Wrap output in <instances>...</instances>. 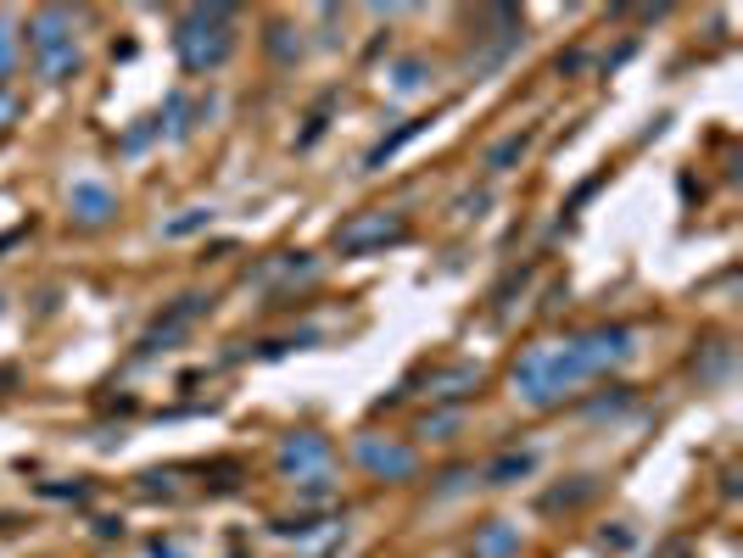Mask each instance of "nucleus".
<instances>
[{"label": "nucleus", "instance_id": "nucleus-1", "mask_svg": "<svg viewBox=\"0 0 743 558\" xmlns=\"http://www.w3.org/2000/svg\"><path fill=\"white\" fill-rule=\"evenodd\" d=\"M515 397L520 402H531V408H559L581 380H587V369H581V358H576V346L570 341H542V346H526L520 358H515Z\"/></svg>", "mask_w": 743, "mask_h": 558}, {"label": "nucleus", "instance_id": "nucleus-2", "mask_svg": "<svg viewBox=\"0 0 743 558\" xmlns=\"http://www.w3.org/2000/svg\"><path fill=\"white\" fill-rule=\"evenodd\" d=\"M174 51L185 74H213L235 51V7H196L174 29Z\"/></svg>", "mask_w": 743, "mask_h": 558}, {"label": "nucleus", "instance_id": "nucleus-3", "mask_svg": "<svg viewBox=\"0 0 743 558\" xmlns=\"http://www.w3.org/2000/svg\"><path fill=\"white\" fill-rule=\"evenodd\" d=\"M409 241V218L392 213V207H369V213H352L335 224L330 246L341 257H369V252H387V246H403Z\"/></svg>", "mask_w": 743, "mask_h": 558}, {"label": "nucleus", "instance_id": "nucleus-4", "mask_svg": "<svg viewBox=\"0 0 743 558\" xmlns=\"http://www.w3.org/2000/svg\"><path fill=\"white\" fill-rule=\"evenodd\" d=\"M570 346H576L587 380H593V374H609V369H626V363L637 358V335H632L626 324H593V330L570 335Z\"/></svg>", "mask_w": 743, "mask_h": 558}, {"label": "nucleus", "instance_id": "nucleus-5", "mask_svg": "<svg viewBox=\"0 0 743 558\" xmlns=\"http://www.w3.org/2000/svg\"><path fill=\"white\" fill-rule=\"evenodd\" d=\"M352 458H358V469H369L375 480H414V474H420V452H414L409 441L375 435V430H363V435L352 441Z\"/></svg>", "mask_w": 743, "mask_h": 558}, {"label": "nucleus", "instance_id": "nucleus-6", "mask_svg": "<svg viewBox=\"0 0 743 558\" xmlns=\"http://www.w3.org/2000/svg\"><path fill=\"white\" fill-rule=\"evenodd\" d=\"M330 458H335V447H330V435H319V430H291L280 447H274V469L280 474H324L330 469Z\"/></svg>", "mask_w": 743, "mask_h": 558}, {"label": "nucleus", "instance_id": "nucleus-7", "mask_svg": "<svg viewBox=\"0 0 743 558\" xmlns=\"http://www.w3.org/2000/svg\"><path fill=\"white\" fill-rule=\"evenodd\" d=\"M481 385H487L481 363H437L426 374V397L431 402H465V397H481Z\"/></svg>", "mask_w": 743, "mask_h": 558}, {"label": "nucleus", "instance_id": "nucleus-8", "mask_svg": "<svg viewBox=\"0 0 743 558\" xmlns=\"http://www.w3.org/2000/svg\"><path fill=\"white\" fill-rule=\"evenodd\" d=\"M29 46H35V57L68 51V46H74V12H68V7H40V12L29 18Z\"/></svg>", "mask_w": 743, "mask_h": 558}, {"label": "nucleus", "instance_id": "nucleus-9", "mask_svg": "<svg viewBox=\"0 0 743 558\" xmlns=\"http://www.w3.org/2000/svg\"><path fill=\"white\" fill-rule=\"evenodd\" d=\"M68 213H74V224L101 229V224H113V218H118V196H113L107 185L85 179V185H74V190H68Z\"/></svg>", "mask_w": 743, "mask_h": 558}, {"label": "nucleus", "instance_id": "nucleus-10", "mask_svg": "<svg viewBox=\"0 0 743 558\" xmlns=\"http://www.w3.org/2000/svg\"><path fill=\"white\" fill-rule=\"evenodd\" d=\"M252 280H257V285H307V280H319V263H313L307 252H280V257H268Z\"/></svg>", "mask_w": 743, "mask_h": 558}, {"label": "nucleus", "instance_id": "nucleus-11", "mask_svg": "<svg viewBox=\"0 0 743 558\" xmlns=\"http://www.w3.org/2000/svg\"><path fill=\"white\" fill-rule=\"evenodd\" d=\"M520 552V525L515 519H487L476 530V558H515Z\"/></svg>", "mask_w": 743, "mask_h": 558}, {"label": "nucleus", "instance_id": "nucleus-12", "mask_svg": "<svg viewBox=\"0 0 743 558\" xmlns=\"http://www.w3.org/2000/svg\"><path fill=\"white\" fill-rule=\"evenodd\" d=\"M426 129H431V118H409V124H398L392 135H381L375 146H369L363 168H369V174H375V168H387V163H392V157H398V151H403V146L414 140V135H426Z\"/></svg>", "mask_w": 743, "mask_h": 558}, {"label": "nucleus", "instance_id": "nucleus-13", "mask_svg": "<svg viewBox=\"0 0 743 558\" xmlns=\"http://www.w3.org/2000/svg\"><path fill=\"white\" fill-rule=\"evenodd\" d=\"M335 513H307V519H274L268 530L280 536V541H319V536H335Z\"/></svg>", "mask_w": 743, "mask_h": 558}, {"label": "nucleus", "instance_id": "nucleus-14", "mask_svg": "<svg viewBox=\"0 0 743 558\" xmlns=\"http://www.w3.org/2000/svg\"><path fill=\"white\" fill-rule=\"evenodd\" d=\"M526 151H531V135H526V129H515V135H504L498 146H487L481 168H487V174H509V168H515Z\"/></svg>", "mask_w": 743, "mask_h": 558}, {"label": "nucleus", "instance_id": "nucleus-15", "mask_svg": "<svg viewBox=\"0 0 743 558\" xmlns=\"http://www.w3.org/2000/svg\"><path fill=\"white\" fill-rule=\"evenodd\" d=\"M531 469H537L531 452H504V458H492V463L481 469V480H487V486H515V480H526Z\"/></svg>", "mask_w": 743, "mask_h": 558}, {"label": "nucleus", "instance_id": "nucleus-16", "mask_svg": "<svg viewBox=\"0 0 743 558\" xmlns=\"http://www.w3.org/2000/svg\"><path fill=\"white\" fill-rule=\"evenodd\" d=\"M40 62V79L46 85H68V79H79V46H68V51H51V57H35Z\"/></svg>", "mask_w": 743, "mask_h": 558}, {"label": "nucleus", "instance_id": "nucleus-17", "mask_svg": "<svg viewBox=\"0 0 743 558\" xmlns=\"http://www.w3.org/2000/svg\"><path fill=\"white\" fill-rule=\"evenodd\" d=\"M426 85H431V62H426V57H403V62H392V90L414 96V90H426Z\"/></svg>", "mask_w": 743, "mask_h": 558}, {"label": "nucleus", "instance_id": "nucleus-18", "mask_svg": "<svg viewBox=\"0 0 743 558\" xmlns=\"http://www.w3.org/2000/svg\"><path fill=\"white\" fill-rule=\"evenodd\" d=\"M459 424H465V413H459V408H442V413H426V419L414 424V435H426V441H453Z\"/></svg>", "mask_w": 743, "mask_h": 558}, {"label": "nucleus", "instance_id": "nucleus-19", "mask_svg": "<svg viewBox=\"0 0 743 558\" xmlns=\"http://www.w3.org/2000/svg\"><path fill=\"white\" fill-rule=\"evenodd\" d=\"M213 224V207H185L179 218H168L163 224V241H185V235H202Z\"/></svg>", "mask_w": 743, "mask_h": 558}, {"label": "nucleus", "instance_id": "nucleus-20", "mask_svg": "<svg viewBox=\"0 0 743 558\" xmlns=\"http://www.w3.org/2000/svg\"><path fill=\"white\" fill-rule=\"evenodd\" d=\"M593 491H598V480H593V474H581L576 486H559V491H548V497H542V508H548V513H559V508H581Z\"/></svg>", "mask_w": 743, "mask_h": 558}, {"label": "nucleus", "instance_id": "nucleus-21", "mask_svg": "<svg viewBox=\"0 0 743 558\" xmlns=\"http://www.w3.org/2000/svg\"><path fill=\"white\" fill-rule=\"evenodd\" d=\"M268 57L291 68V62L302 57V40H291V29H285V23H274V29H268Z\"/></svg>", "mask_w": 743, "mask_h": 558}, {"label": "nucleus", "instance_id": "nucleus-22", "mask_svg": "<svg viewBox=\"0 0 743 558\" xmlns=\"http://www.w3.org/2000/svg\"><path fill=\"white\" fill-rule=\"evenodd\" d=\"M18 68V35H12V23L0 18V79H7Z\"/></svg>", "mask_w": 743, "mask_h": 558}, {"label": "nucleus", "instance_id": "nucleus-23", "mask_svg": "<svg viewBox=\"0 0 743 558\" xmlns=\"http://www.w3.org/2000/svg\"><path fill=\"white\" fill-rule=\"evenodd\" d=\"M18 112H23V101H18V90H12V85H0V135H7V129L18 124Z\"/></svg>", "mask_w": 743, "mask_h": 558}, {"label": "nucleus", "instance_id": "nucleus-24", "mask_svg": "<svg viewBox=\"0 0 743 558\" xmlns=\"http://www.w3.org/2000/svg\"><path fill=\"white\" fill-rule=\"evenodd\" d=\"M40 497H57V502H85L90 486H40Z\"/></svg>", "mask_w": 743, "mask_h": 558}, {"label": "nucleus", "instance_id": "nucleus-25", "mask_svg": "<svg viewBox=\"0 0 743 558\" xmlns=\"http://www.w3.org/2000/svg\"><path fill=\"white\" fill-rule=\"evenodd\" d=\"M487 202H492V196H487V190H476V196H465V202H459V213H465V218H481V207H487Z\"/></svg>", "mask_w": 743, "mask_h": 558}, {"label": "nucleus", "instance_id": "nucleus-26", "mask_svg": "<svg viewBox=\"0 0 743 558\" xmlns=\"http://www.w3.org/2000/svg\"><path fill=\"white\" fill-rule=\"evenodd\" d=\"M476 480V469H448L442 474V491H459V486H470Z\"/></svg>", "mask_w": 743, "mask_h": 558}, {"label": "nucleus", "instance_id": "nucleus-27", "mask_svg": "<svg viewBox=\"0 0 743 558\" xmlns=\"http://www.w3.org/2000/svg\"><path fill=\"white\" fill-rule=\"evenodd\" d=\"M151 558H185V547L168 541V536H157V541H151Z\"/></svg>", "mask_w": 743, "mask_h": 558}, {"label": "nucleus", "instance_id": "nucleus-28", "mask_svg": "<svg viewBox=\"0 0 743 558\" xmlns=\"http://www.w3.org/2000/svg\"><path fill=\"white\" fill-rule=\"evenodd\" d=\"M96 536H101V541H118V536H124V519H96Z\"/></svg>", "mask_w": 743, "mask_h": 558}, {"label": "nucleus", "instance_id": "nucleus-29", "mask_svg": "<svg viewBox=\"0 0 743 558\" xmlns=\"http://www.w3.org/2000/svg\"><path fill=\"white\" fill-rule=\"evenodd\" d=\"M626 541H632L626 530H604V536H598V547H626Z\"/></svg>", "mask_w": 743, "mask_h": 558}, {"label": "nucleus", "instance_id": "nucleus-30", "mask_svg": "<svg viewBox=\"0 0 743 558\" xmlns=\"http://www.w3.org/2000/svg\"><path fill=\"white\" fill-rule=\"evenodd\" d=\"M0 313H7V302H0Z\"/></svg>", "mask_w": 743, "mask_h": 558}]
</instances>
